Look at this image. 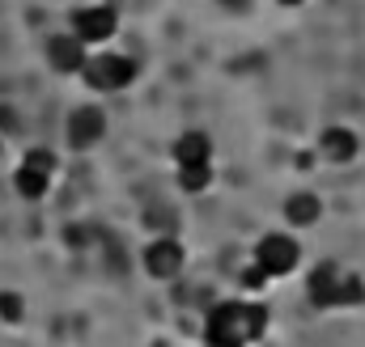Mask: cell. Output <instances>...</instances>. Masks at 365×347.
Segmentation results:
<instances>
[{
	"label": "cell",
	"mask_w": 365,
	"mask_h": 347,
	"mask_svg": "<svg viewBox=\"0 0 365 347\" xmlns=\"http://www.w3.org/2000/svg\"><path fill=\"white\" fill-rule=\"evenodd\" d=\"M0 149H4V144H0Z\"/></svg>",
	"instance_id": "18"
},
{
	"label": "cell",
	"mask_w": 365,
	"mask_h": 347,
	"mask_svg": "<svg viewBox=\"0 0 365 347\" xmlns=\"http://www.w3.org/2000/svg\"><path fill=\"white\" fill-rule=\"evenodd\" d=\"M306 301L314 309H357L365 305V279L340 262H314L306 275Z\"/></svg>",
	"instance_id": "2"
},
{
	"label": "cell",
	"mask_w": 365,
	"mask_h": 347,
	"mask_svg": "<svg viewBox=\"0 0 365 347\" xmlns=\"http://www.w3.org/2000/svg\"><path fill=\"white\" fill-rule=\"evenodd\" d=\"M323 220V195L319 191H293V195H284V225H289V233H297V229H314Z\"/></svg>",
	"instance_id": "11"
},
{
	"label": "cell",
	"mask_w": 365,
	"mask_h": 347,
	"mask_svg": "<svg viewBox=\"0 0 365 347\" xmlns=\"http://www.w3.org/2000/svg\"><path fill=\"white\" fill-rule=\"evenodd\" d=\"M86 60H90V47H86L77 34H51V38H47V64H51L56 73L73 77V73L86 68Z\"/></svg>",
	"instance_id": "10"
},
{
	"label": "cell",
	"mask_w": 365,
	"mask_h": 347,
	"mask_svg": "<svg viewBox=\"0 0 365 347\" xmlns=\"http://www.w3.org/2000/svg\"><path fill=\"white\" fill-rule=\"evenodd\" d=\"M264 284H268V279L255 271V262H247V267H242V288H251V292H255V288H264Z\"/></svg>",
	"instance_id": "15"
},
{
	"label": "cell",
	"mask_w": 365,
	"mask_h": 347,
	"mask_svg": "<svg viewBox=\"0 0 365 347\" xmlns=\"http://www.w3.org/2000/svg\"><path fill=\"white\" fill-rule=\"evenodd\" d=\"M251 262L264 279H284L297 271L302 262V242L289 233V229H272V233H259L255 250H251Z\"/></svg>",
	"instance_id": "3"
},
{
	"label": "cell",
	"mask_w": 365,
	"mask_h": 347,
	"mask_svg": "<svg viewBox=\"0 0 365 347\" xmlns=\"http://www.w3.org/2000/svg\"><path fill=\"white\" fill-rule=\"evenodd\" d=\"M314 157L327 161V166H349V161L361 157V136L349 123H327L314 136Z\"/></svg>",
	"instance_id": "8"
},
{
	"label": "cell",
	"mask_w": 365,
	"mask_h": 347,
	"mask_svg": "<svg viewBox=\"0 0 365 347\" xmlns=\"http://www.w3.org/2000/svg\"><path fill=\"white\" fill-rule=\"evenodd\" d=\"M225 9H242V4H251V0H221Z\"/></svg>",
	"instance_id": "16"
},
{
	"label": "cell",
	"mask_w": 365,
	"mask_h": 347,
	"mask_svg": "<svg viewBox=\"0 0 365 347\" xmlns=\"http://www.w3.org/2000/svg\"><path fill=\"white\" fill-rule=\"evenodd\" d=\"M51 178H56V153L51 149H30L21 157V166L13 174V186L21 199H43L51 191Z\"/></svg>",
	"instance_id": "6"
},
{
	"label": "cell",
	"mask_w": 365,
	"mask_h": 347,
	"mask_svg": "<svg viewBox=\"0 0 365 347\" xmlns=\"http://www.w3.org/2000/svg\"><path fill=\"white\" fill-rule=\"evenodd\" d=\"M272 314L259 301H217L204 314V343L208 347H251L255 339H264Z\"/></svg>",
	"instance_id": "1"
},
{
	"label": "cell",
	"mask_w": 365,
	"mask_h": 347,
	"mask_svg": "<svg viewBox=\"0 0 365 347\" xmlns=\"http://www.w3.org/2000/svg\"><path fill=\"white\" fill-rule=\"evenodd\" d=\"M140 267H145V275L158 279V284L179 279L182 267H187V246H182V237L179 233H153L149 246H145V255H140Z\"/></svg>",
	"instance_id": "5"
},
{
	"label": "cell",
	"mask_w": 365,
	"mask_h": 347,
	"mask_svg": "<svg viewBox=\"0 0 365 347\" xmlns=\"http://www.w3.org/2000/svg\"><path fill=\"white\" fill-rule=\"evenodd\" d=\"M212 182H217V166L212 161L175 166V186H179L182 195H204V191H212Z\"/></svg>",
	"instance_id": "13"
},
{
	"label": "cell",
	"mask_w": 365,
	"mask_h": 347,
	"mask_svg": "<svg viewBox=\"0 0 365 347\" xmlns=\"http://www.w3.org/2000/svg\"><path fill=\"white\" fill-rule=\"evenodd\" d=\"M170 157H175V166L212 161V136H208V132H200V127H187V132H179V140L170 144Z\"/></svg>",
	"instance_id": "12"
},
{
	"label": "cell",
	"mask_w": 365,
	"mask_h": 347,
	"mask_svg": "<svg viewBox=\"0 0 365 347\" xmlns=\"http://www.w3.org/2000/svg\"><path fill=\"white\" fill-rule=\"evenodd\" d=\"M276 4H284V9H302L306 0H276Z\"/></svg>",
	"instance_id": "17"
},
{
	"label": "cell",
	"mask_w": 365,
	"mask_h": 347,
	"mask_svg": "<svg viewBox=\"0 0 365 347\" xmlns=\"http://www.w3.org/2000/svg\"><path fill=\"white\" fill-rule=\"evenodd\" d=\"M115 30H119L115 4H86V9L73 13V30L68 34H77L86 47H106L115 38Z\"/></svg>",
	"instance_id": "7"
},
{
	"label": "cell",
	"mask_w": 365,
	"mask_h": 347,
	"mask_svg": "<svg viewBox=\"0 0 365 347\" xmlns=\"http://www.w3.org/2000/svg\"><path fill=\"white\" fill-rule=\"evenodd\" d=\"M81 77H86V85L93 93H123L136 81V60H128L119 51H90Z\"/></svg>",
	"instance_id": "4"
},
{
	"label": "cell",
	"mask_w": 365,
	"mask_h": 347,
	"mask_svg": "<svg viewBox=\"0 0 365 347\" xmlns=\"http://www.w3.org/2000/svg\"><path fill=\"white\" fill-rule=\"evenodd\" d=\"M0 318L4 322H21L26 318V301L17 292H0Z\"/></svg>",
	"instance_id": "14"
},
{
	"label": "cell",
	"mask_w": 365,
	"mask_h": 347,
	"mask_svg": "<svg viewBox=\"0 0 365 347\" xmlns=\"http://www.w3.org/2000/svg\"><path fill=\"white\" fill-rule=\"evenodd\" d=\"M64 132H68V144H73L77 153H86V149H93V144L106 136V110H102V106H77V110L68 114Z\"/></svg>",
	"instance_id": "9"
}]
</instances>
